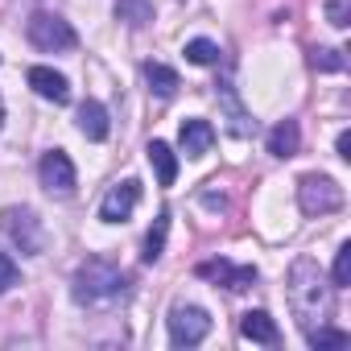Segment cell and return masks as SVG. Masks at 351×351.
<instances>
[{"mask_svg":"<svg viewBox=\"0 0 351 351\" xmlns=\"http://www.w3.org/2000/svg\"><path fill=\"white\" fill-rule=\"evenodd\" d=\"M289 306L298 314V322L306 330H314V322L322 326L330 318V306H335V285L322 281L318 265L310 256H298L293 269H289Z\"/></svg>","mask_w":351,"mask_h":351,"instance_id":"1","label":"cell"},{"mask_svg":"<svg viewBox=\"0 0 351 351\" xmlns=\"http://www.w3.org/2000/svg\"><path fill=\"white\" fill-rule=\"evenodd\" d=\"M75 302L79 306H87V310H112L116 302H124L128 298V277L116 269V265H108V261H87L79 273H75Z\"/></svg>","mask_w":351,"mask_h":351,"instance_id":"2","label":"cell"},{"mask_svg":"<svg viewBox=\"0 0 351 351\" xmlns=\"http://www.w3.org/2000/svg\"><path fill=\"white\" fill-rule=\"evenodd\" d=\"M25 34H29V42H34L42 54H66V50H75V46H79V38H75L71 21H62L58 13H46V9L29 17Z\"/></svg>","mask_w":351,"mask_h":351,"instance_id":"3","label":"cell"},{"mask_svg":"<svg viewBox=\"0 0 351 351\" xmlns=\"http://www.w3.org/2000/svg\"><path fill=\"white\" fill-rule=\"evenodd\" d=\"M298 203L306 215H330L343 207V186L335 178H326V173H306L298 182Z\"/></svg>","mask_w":351,"mask_h":351,"instance_id":"4","label":"cell"},{"mask_svg":"<svg viewBox=\"0 0 351 351\" xmlns=\"http://www.w3.org/2000/svg\"><path fill=\"white\" fill-rule=\"evenodd\" d=\"M211 330V314L203 306H173L169 310V343L173 347H199Z\"/></svg>","mask_w":351,"mask_h":351,"instance_id":"5","label":"cell"},{"mask_svg":"<svg viewBox=\"0 0 351 351\" xmlns=\"http://www.w3.org/2000/svg\"><path fill=\"white\" fill-rule=\"evenodd\" d=\"M5 232H9V240H13L21 252H29V256H38V252L46 248L42 219H38L29 207H9V211H5Z\"/></svg>","mask_w":351,"mask_h":351,"instance_id":"6","label":"cell"},{"mask_svg":"<svg viewBox=\"0 0 351 351\" xmlns=\"http://www.w3.org/2000/svg\"><path fill=\"white\" fill-rule=\"evenodd\" d=\"M136 199H141V182H136V178L116 182V186L104 195V203H99V219H104V223H124V219L132 215Z\"/></svg>","mask_w":351,"mask_h":351,"instance_id":"7","label":"cell"},{"mask_svg":"<svg viewBox=\"0 0 351 351\" xmlns=\"http://www.w3.org/2000/svg\"><path fill=\"white\" fill-rule=\"evenodd\" d=\"M38 173H42V186H46L50 195H71V191H75V165H71V157H66L62 149H50V153L42 157Z\"/></svg>","mask_w":351,"mask_h":351,"instance_id":"8","label":"cell"},{"mask_svg":"<svg viewBox=\"0 0 351 351\" xmlns=\"http://www.w3.org/2000/svg\"><path fill=\"white\" fill-rule=\"evenodd\" d=\"M29 87H34L42 99H50V104H66V99H71V83H66V75H58L54 66H29Z\"/></svg>","mask_w":351,"mask_h":351,"instance_id":"9","label":"cell"},{"mask_svg":"<svg viewBox=\"0 0 351 351\" xmlns=\"http://www.w3.org/2000/svg\"><path fill=\"white\" fill-rule=\"evenodd\" d=\"M178 145H182V153H186L191 161H199V157L211 153V145H215V128H211L207 120H186L182 132H178Z\"/></svg>","mask_w":351,"mask_h":351,"instance_id":"10","label":"cell"},{"mask_svg":"<svg viewBox=\"0 0 351 351\" xmlns=\"http://www.w3.org/2000/svg\"><path fill=\"white\" fill-rule=\"evenodd\" d=\"M75 124H79V132H83L87 141H108V132H112V124H108V108H104L99 99H83Z\"/></svg>","mask_w":351,"mask_h":351,"instance_id":"11","label":"cell"},{"mask_svg":"<svg viewBox=\"0 0 351 351\" xmlns=\"http://www.w3.org/2000/svg\"><path fill=\"white\" fill-rule=\"evenodd\" d=\"M199 273H203V277L223 281L232 293H244L248 285H256V269H252V265H240V269H236V265H228V261H215V265H203Z\"/></svg>","mask_w":351,"mask_h":351,"instance_id":"12","label":"cell"},{"mask_svg":"<svg viewBox=\"0 0 351 351\" xmlns=\"http://www.w3.org/2000/svg\"><path fill=\"white\" fill-rule=\"evenodd\" d=\"M240 335H244V339H252V343H265V347H273V343L281 339L277 322H273L265 310H248V314L240 318Z\"/></svg>","mask_w":351,"mask_h":351,"instance_id":"13","label":"cell"},{"mask_svg":"<svg viewBox=\"0 0 351 351\" xmlns=\"http://www.w3.org/2000/svg\"><path fill=\"white\" fill-rule=\"evenodd\" d=\"M149 165L157 169V182L161 186H173V178H178V153H173L165 141H149Z\"/></svg>","mask_w":351,"mask_h":351,"instance_id":"14","label":"cell"},{"mask_svg":"<svg viewBox=\"0 0 351 351\" xmlns=\"http://www.w3.org/2000/svg\"><path fill=\"white\" fill-rule=\"evenodd\" d=\"M298 145H302V128H298V120H281V124L269 132V153H273V157H293Z\"/></svg>","mask_w":351,"mask_h":351,"instance_id":"15","label":"cell"},{"mask_svg":"<svg viewBox=\"0 0 351 351\" xmlns=\"http://www.w3.org/2000/svg\"><path fill=\"white\" fill-rule=\"evenodd\" d=\"M145 79H149V91H153V95H161V99H173V91L182 87L178 71L165 66V62H149V66H145Z\"/></svg>","mask_w":351,"mask_h":351,"instance_id":"16","label":"cell"},{"mask_svg":"<svg viewBox=\"0 0 351 351\" xmlns=\"http://www.w3.org/2000/svg\"><path fill=\"white\" fill-rule=\"evenodd\" d=\"M165 236H169V215L161 211L157 219H153V228H149V236H145V261L153 265V261H161V252H165Z\"/></svg>","mask_w":351,"mask_h":351,"instance_id":"17","label":"cell"},{"mask_svg":"<svg viewBox=\"0 0 351 351\" xmlns=\"http://www.w3.org/2000/svg\"><path fill=\"white\" fill-rule=\"evenodd\" d=\"M306 339H310V347H318V351H326V347H347V343H351L347 330H330L326 322L314 326V330H306Z\"/></svg>","mask_w":351,"mask_h":351,"instance_id":"18","label":"cell"},{"mask_svg":"<svg viewBox=\"0 0 351 351\" xmlns=\"http://www.w3.org/2000/svg\"><path fill=\"white\" fill-rule=\"evenodd\" d=\"M195 66H211V62H219V46L215 42H207V38H195V42H186V50H182Z\"/></svg>","mask_w":351,"mask_h":351,"instance_id":"19","label":"cell"},{"mask_svg":"<svg viewBox=\"0 0 351 351\" xmlns=\"http://www.w3.org/2000/svg\"><path fill=\"white\" fill-rule=\"evenodd\" d=\"M116 13H120V21H128V25H145V21L153 17V9L145 5V0H116Z\"/></svg>","mask_w":351,"mask_h":351,"instance_id":"20","label":"cell"},{"mask_svg":"<svg viewBox=\"0 0 351 351\" xmlns=\"http://www.w3.org/2000/svg\"><path fill=\"white\" fill-rule=\"evenodd\" d=\"M330 281H335V289L351 285V244H339V252H335V273H330Z\"/></svg>","mask_w":351,"mask_h":351,"instance_id":"21","label":"cell"},{"mask_svg":"<svg viewBox=\"0 0 351 351\" xmlns=\"http://www.w3.org/2000/svg\"><path fill=\"white\" fill-rule=\"evenodd\" d=\"M17 265H13V256H5V252H0V293H9L13 285H17Z\"/></svg>","mask_w":351,"mask_h":351,"instance_id":"22","label":"cell"},{"mask_svg":"<svg viewBox=\"0 0 351 351\" xmlns=\"http://www.w3.org/2000/svg\"><path fill=\"white\" fill-rule=\"evenodd\" d=\"M318 71H343V58H339V50H314V58H310Z\"/></svg>","mask_w":351,"mask_h":351,"instance_id":"23","label":"cell"},{"mask_svg":"<svg viewBox=\"0 0 351 351\" xmlns=\"http://www.w3.org/2000/svg\"><path fill=\"white\" fill-rule=\"evenodd\" d=\"M326 17H330L335 29H343V25H347V0H330V5H326Z\"/></svg>","mask_w":351,"mask_h":351,"instance_id":"24","label":"cell"},{"mask_svg":"<svg viewBox=\"0 0 351 351\" xmlns=\"http://www.w3.org/2000/svg\"><path fill=\"white\" fill-rule=\"evenodd\" d=\"M339 157L351 161V132H339Z\"/></svg>","mask_w":351,"mask_h":351,"instance_id":"25","label":"cell"},{"mask_svg":"<svg viewBox=\"0 0 351 351\" xmlns=\"http://www.w3.org/2000/svg\"><path fill=\"white\" fill-rule=\"evenodd\" d=\"M0 120H5V104H0Z\"/></svg>","mask_w":351,"mask_h":351,"instance_id":"26","label":"cell"}]
</instances>
